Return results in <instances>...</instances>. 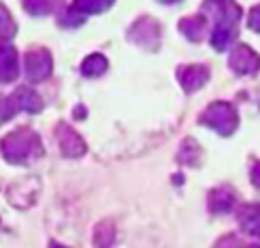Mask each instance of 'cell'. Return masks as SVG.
<instances>
[{"instance_id":"6da1fadb","label":"cell","mask_w":260,"mask_h":248,"mask_svg":"<svg viewBox=\"0 0 260 248\" xmlns=\"http://www.w3.org/2000/svg\"><path fill=\"white\" fill-rule=\"evenodd\" d=\"M0 148L9 163H28L42 155V142L31 129H18L9 133Z\"/></svg>"},{"instance_id":"7a4b0ae2","label":"cell","mask_w":260,"mask_h":248,"mask_svg":"<svg viewBox=\"0 0 260 248\" xmlns=\"http://www.w3.org/2000/svg\"><path fill=\"white\" fill-rule=\"evenodd\" d=\"M201 122L206 124V127H210L214 131H219L221 135H232L236 127H238V115L234 111V107L230 103H212L210 107L204 111V118Z\"/></svg>"},{"instance_id":"3957f363","label":"cell","mask_w":260,"mask_h":248,"mask_svg":"<svg viewBox=\"0 0 260 248\" xmlns=\"http://www.w3.org/2000/svg\"><path fill=\"white\" fill-rule=\"evenodd\" d=\"M24 68H26V76L31 83H40L44 78L50 76L53 72V57L46 48H33L28 50L26 57H24Z\"/></svg>"},{"instance_id":"277c9868","label":"cell","mask_w":260,"mask_h":248,"mask_svg":"<svg viewBox=\"0 0 260 248\" xmlns=\"http://www.w3.org/2000/svg\"><path fill=\"white\" fill-rule=\"evenodd\" d=\"M129 37L142 48H155L160 44V26L153 18H142L134 24V31L129 33Z\"/></svg>"},{"instance_id":"5b68a950","label":"cell","mask_w":260,"mask_h":248,"mask_svg":"<svg viewBox=\"0 0 260 248\" xmlns=\"http://www.w3.org/2000/svg\"><path fill=\"white\" fill-rule=\"evenodd\" d=\"M230 65H232V70L236 74H256L260 68V57L249 46L241 44L230 55Z\"/></svg>"},{"instance_id":"8992f818","label":"cell","mask_w":260,"mask_h":248,"mask_svg":"<svg viewBox=\"0 0 260 248\" xmlns=\"http://www.w3.org/2000/svg\"><path fill=\"white\" fill-rule=\"evenodd\" d=\"M57 140H59L63 155L81 157L85 152V142L81 140V135L75 133V131H72L70 127H66V124H59V127H57Z\"/></svg>"},{"instance_id":"52a82bcc","label":"cell","mask_w":260,"mask_h":248,"mask_svg":"<svg viewBox=\"0 0 260 248\" xmlns=\"http://www.w3.org/2000/svg\"><path fill=\"white\" fill-rule=\"evenodd\" d=\"M238 224L247 235H260V205L256 202H247L238 209Z\"/></svg>"},{"instance_id":"ba28073f","label":"cell","mask_w":260,"mask_h":248,"mask_svg":"<svg viewBox=\"0 0 260 248\" xmlns=\"http://www.w3.org/2000/svg\"><path fill=\"white\" fill-rule=\"evenodd\" d=\"M208 76H210V70L206 65H188L179 72V81H182L186 92H197L206 85Z\"/></svg>"},{"instance_id":"9c48e42d","label":"cell","mask_w":260,"mask_h":248,"mask_svg":"<svg viewBox=\"0 0 260 248\" xmlns=\"http://www.w3.org/2000/svg\"><path fill=\"white\" fill-rule=\"evenodd\" d=\"M18 76V55L13 46H0V83H11Z\"/></svg>"},{"instance_id":"30bf717a","label":"cell","mask_w":260,"mask_h":248,"mask_svg":"<svg viewBox=\"0 0 260 248\" xmlns=\"http://www.w3.org/2000/svg\"><path fill=\"white\" fill-rule=\"evenodd\" d=\"M208 202H210V209L214 211V214H228V211L234 207L236 196H234V192L230 187H216V189L210 192Z\"/></svg>"},{"instance_id":"8fae6325","label":"cell","mask_w":260,"mask_h":248,"mask_svg":"<svg viewBox=\"0 0 260 248\" xmlns=\"http://www.w3.org/2000/svg\"><path fill=\"white\" fill-rule=\"evenodd\" d=\"M13 100L18 105V111H26V113H38L42 111V100L35 92H31V87H20L13 94Z\"/></svg>"},{"instance_id":"7c38bea8","label":"cell","mask_w":260,"mask_h":248,"mask_svg":"<svg viewBox=\"0 0 260 248\" xmlns=\"http://www.w3.org/2000/svg\"><path fill=\"white\" fill-rule=\"evenodd\" d=\"M179 28H182V33H184L190 42H199V39L206 35V18H204V16L184 18L182 22H179Z\"/></svg>"},{"instance_id":"4fadbf2b","label":"cell","mask_w":260,"mask_h":248,"mask_svg":"<svg viewBox=\"0 0 260 248\" xmlns=\"http://www.w3.org/2000/svg\"><path fill=\"white\" fill-rule=\"evenodd\" d=\"M234 26L232 24H216V28L212 31V37H210V44L214 50H225L230 44L234 39Z\"/></svg>"},{"instance_id":"5bb4252c","label":"cell","mask_w":260,"mask_h":248,"mask_svg":"<svg viewBox=\"0 0 260 248\" xmlns=\"http://www.w3.org/2000/svg\"><path fill=\"white\" fill-rule=\"evenodd\" d=\"M105 70H107V59L103 55H90L81 65V72L85 76H99Z\"/></svg>"},{"instance_id":"9a60e30c","label":"cell","mask_w":260,"mask_h":248,"mask_svg":"<svg viewBox=\"0 0 260 248\" xmlns=\"http://www.w3.org/2000/svg\"><path fill=\"white\" fill-rule=\"evenodd\" d=\"M199 157H201V148H199V144L194 142L192 137H188V140H184L182 150H179V161H184V163H188V166H197Z\"/></svg>"},{"instance_id":"2e32d148","label":"cell","mask_w":260,"mask_h":248,"mask_svg":"<svg viewBox=\"0 0 260 248\" xmlns=\"http://www.w3.org/2000/svg\"><path fill=\"white\" fill-rule=\"evenodd\" d=\"M114 0H75V9L79 13H101L112 7Z\"/></svg>"},{"instance_id":"e0dca14e","label":"cell","mask_w":260,"mask_h":248,"mask_svg":"<svg viewBox=\"0 0 260 248\" xmlns=\"http://www.w3.org/2000/svg\"><path fill=\"white\" fill-rule=\"evenodd\" d=\"M114 237H116V233H114V224L112 222H101L99 229H96V246L99 248H110L114 244Z\"/></svg>"},{"instance_id":"ac0fdd59","label":"cell","mask_w":260,"mask_h":248,"mask_svg":"<svg viewBox=\"0 0 260 248\" xmlns=\"http://www.w3.org/2000/svg\"><path fill=\"white\" fill-rule=\"evenodd\" d=\"M13 35H16V22H13L11 13L0 5V37L9 39V37H13Z\"/></svg>"},{"instance_id":"d6986e66","label":"cell","mask_w":260,"mask_h":248,"mask_svg":"<svg viewBox=\"0 0 260 248\" xmlns=\"http://www.w3.org/2000/svg\"><path fill=\"white\" fill-rule=\"evenodd\" d=\"M16 111H18V105H16V100H13V96L0 98V124L7 122L9 118H13Z\"/></svg>"},{"instance_id":"ffe728a7","label":"cell","mask_w":260,"mask_h":248,"mask_svg":"<svg viewBox=\"0 0 260 248\" xmlns=\"http://www.w3.org/2000/svg\"><path fill=\"white\" fill-rule=\"evenodd\" d=\"M26 11H31L33 16H42L50 9V0H24Z\"/></svg>"},{"instance_id":"44dd1931","label":"cell","mask_w":260,"mask_h":248,"mask_svg":"<svg viewBox=\"0 0 260 248\" xmlns=\"http://www.w3.org/2000/svg\"><path fill=\"white\" fill-rule=\"evenodd\" d=\"M249 26L254 28V31L260 33V5L254 7V9H251V13H249Z\"/></svg>"},{"instance_id":"7402d4cb","label":"cell","mask_w":260,"mask_h":248,"mask_svg":"<svg viewBox=\"0 0 260 248\" xmlns=\"http://www.w3.org/2000/svg\"><path fill=\"white\" fill-rule=\"evenodd\" d=\"M251 181H254L256 187H260V161L254 163V170H251Z\"/></svg>"},{"instance_id":"603a6c76","label":"cell","mask_w":260,"mask_h":248,"mask_svg":"<svg viewBox=\"0 0 260 248\" xmlns=\"http://www.w3.org/2000/svg\"><path fill=\"white\" fill-rule=\"evenodd\" d=\"M157 3H164V5H171V3H179V0H157Z\"/></svg>"},{"instance_id":"cb8c5ba5","label":"cell","mask_w":260,"mask_h":248,"mask_svg":"<svg viewBox=\"0 0 260 248\" xmlns=\"http://www.w3.org/2000/svg\"><path fill=\"white\" fill-rule=\"evenodd\" d=\"M50 248H66V246H59V244H55V242H53V244H50Z\"/></svg>"}]
</instances>
